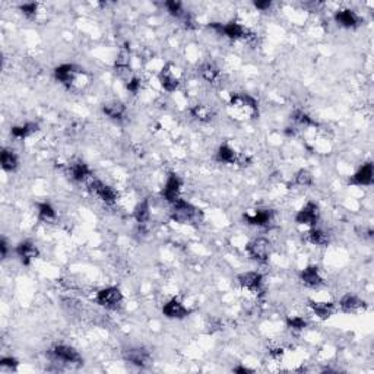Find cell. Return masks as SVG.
I'll return each instance as SVG.
<instances>
[{
    "instance_id": "obj_25",
    "label": "cell",
    "mask_w": 374,
    "mask_h": 374,
    "mask_svg": "<svg viewBox=\"0 0 374 374\" xmlns=\"http://www.w3.org/2000/svg\"><path fill=\"white\" fill-rule=\"evenodd\" d=\"M133 216H135V220L138 222H140V224H143V222H146L149 220V200H148V199L142 200L139 205L135 208Z\"/></svg>"
},
{
    "instance_id": "obj_41",
    "label": "cell",
    "mask_w": 374,
    "mask_h": 374,
    "mask_svg": "<svg viewBox=\"0 0 374 374\" xmlns=\"http://www.w3.org/2000/svg\"><path fill=\"white\" fill-rule=\"evenodd\" d=\"M234 373H253V370L245 368V367H237V368H234Z\"/></svg>"
},
{
    "instance_id": "obj_12",
    "label": "cell",
    "mask_w": 374,
    "mask_h": 374,
    "mask_svg": "<svg viewBox=\"0 0 374 374\" xmlns=\"http://www.w3.org/2000/svg\"><path fill=\"white\" fill-rule=\"evenodd\" d=\"M180 187H181V180L178 178V175L170 174L167 183H165V187L163 189V198L170 203H174L178 199Z\"/></svg>"
},
{
    "instance_id": "obj_22",
    "label": "cell",
    "mask_w": 374,
    "mask_h": 374,
    "mask_svg": "<svg viewBox=\"0 0 374 374\" xmlns=\"http://www.w3.org/2000/svg\"><path fill=\"white\" fill-rule=\"evenodd\" d=\"M0 164H2V168L5 171H13L16 170L18 167V157L13 151L9 149H3L0 153Z\"/></svg>"
},
{
    "instance_id": "obj_9",
    "label": "cell",
    "mask_w": 374,
    "mask_h": 374,
    "mask_svg": "<svg viewBox=\"0 0 374 374\" xmlns=\"http://www.w3.org/2000/svg\"><path fill=\"white\" fill-rule=\"evenodd\" d=\"M89 189H91V192H92L94 195H97L103 202L108 203V205L116 203L117 198H118V193H117L113 187L107 186V184H104L100 180H94L92 183L89 184Z\"/></svg>"
},
{
    "instance_id": "obj_34",
    "label": "cell",
    "mask_w": 374,
    "mask_h": 374,
    "mask_svg": "<svg viewBox=\"0 0 374 374\" xmlns=\"http://www.w3.org/2000/svg\"><path fill=\"white\" fill-rule=\"evenodd\" d=\"M292 120L297 123V124H301V126H313L315 124V121L310 118L308 114H305L304 111H295L294 114H292Z\"/></svg>"
},
{
    "instance_id": "obj_39",
    "label": "cell",
    "mask_w": 374,
    "mask_h": 374,
    "mask_svg": "<svg viewBox=\"0 0 374 374\" xmlns=\"http://www.w3.org/2000/svg\"><path fill=\"white\" fill-rule=\"evenodd\" d=\"M270 5H272V2H269V0H266V2H255V6L260 11H266V9L270 8Z\"/></svg>"
},
{
    "instance_id": "obj_14",
    "label": "cell",
    "mask_w": 374,
    "mask_h": 374,
    "mask_svg": "<svg viewBox=\"0 0 374 374\" xmlns=\"http://www.w3.org/2000/svg\"><path fill=\"white\" fill-rule=\"evenodd\" d=\"M238 282L245 288L252 290L253 292H259L262 291L263 276L260 273H257V272H245V273L238 276Z\"/></svg>"
},
{
    "instance_id": "obj_26",
    "label": "cell",
    "mask_w": 374,
    "mask_h": 374,
    "mask_svg": "<svg viewBox=\"0 0 374 374\" xmlns=\"http://www.w3.org/2000/svg\"><path fill=\"white\" fill-rule=\"evenodd\" d=\"M38 130V126L35 124V123H26V124H23V126H15V128H12V135L15 136V138H19V139H23V138H28V136H31L34 132Z\"/></svg>"
},
{
    "instance_id": "obj_7",
    "label": "cell",
    "mask_w": 374,
    "mask_h": 374,
    "mask_svg": "<svg viewBox=\"0 0 374 374\" xmlns=\"http://www.w3.org/2000/svg\"><path fill=\"white\" fill-rule=\"evenodd\" d=\"M124 360L130 364H133V365H136V367L146 368L151 362V354L143 347L129 348V350L124 351Z\"/></svg>"
},
{
    "instance_id": "obj_33",
    "label": "cell",
    "mask_w": 374,
    "mask_h": 374,
    "mask_svg": "<svg viewBox=\"0 0 374 374\" xmlns=\"http://www.w3.org/2000/svg\"><path fill=\"white\" fill-rule=\"evenodd\" d=\"M165 8L168 9V12L175 16V18H186V12L183 11V6H181V3L180 2H165Z\"/></svg>"
},
{
    "instance_id": "obj_42",
    "label": "cell",
    "mask_w": 374,
    "mask_h": 374,
    "mask_svg": "<svg viewBox=\"0 0 374 374\" xmlns=\"http://www.w3.org/2000/svg\"><path fill=\"white\" fill-rule=\"evenodd\" d=\"M270 355H272V357H280V355H282V350L272 351V352H270Z\"/></svg>"
},
{
    "instance_id": "obj_32",
    "label": "cell",
    "mask_w": 374,
    "mask_h": 374,
    "mask_svg": "<svg viewBox=\"0 0 374 374\" xmlns=\"http://www.w3.org/2000/svg\"><path fill=\"white\" fill-rule=\"evenodd\" d=\"M294 183H295L297 186H301V187L310 186V184L313 183V175H311L310 171H307V170H300V171L295 174Z\"/></svg>"
},
{
    "instance_id": "obj_15",
    "label": "cell",
    "mask_w": 374,
    "mask_h": 374,
    "mask_svg": "<svg viewBox=\"0 0 374 374\" xmlns=\"http://www.w3.org/2000/svg\"><path fill=\"white\" fill-rule=\"evenodd\" d=\"M339 305L345 313H357V311H361L367 307L364 300H361L357 295H351V294H347L345 297H342Z\"/></svg>"
},
{
    "instance_id": "obj_21",
    "label": "cell",
    "mask_w": 374,
    "mask_h": 374,
    "mask_svg": "<svg viewBox=\"0 0 374 374\" xmlns=\"http://www.w3.org/2000/svg\"><path fill=\"white\" fill-rule=\"evenodd\" d=\"M69 174L72 177V180H75V181H83L88 175L91 174V170H89V167L85 163H73L70 164Z\"/></svg>"
},
{
    "instance_id": "obj_37",
    "label": "cell",
    "mask_w": 374,
    "mask_h": 374,
    "mask_svg": "<svg viewBox=\"0 0 374 374\" xmlns=\"http://www.w3.org/2000/svg\"><path fill=\"white\" fill-rule=\"evenodd\" d=\"M18 364H19V362H18V360H15V358H11V357H9V358H2V360H0V365H2V367L11 368V370H15V368L18 367Z\"/></svg>"
},
{
    "instance_id": "obj_4",
    "label": "cell",
    "mask_w": 374,
    "mask_h": 374,
    "mask_svg": "<svg viewBox=\"0 0 374 374\" xmlns=\"http://www.w3.org/2000/svg\"><path fill=\"white\" fill-rule=\"evenodd\" d=\"M79 75H85V69H82L81 66H76V65H61L54 70V76L58 82H61L63 85L66 86H73V83L76 82V78Z\"/></svg>"
},
{
    "instance_id": "obj_30",
    "label": "cell",
    "mask_w": 374,
    "mask_h": 374,
    "mask_svg": "<svg viewBox=\"0 0 374 374\" xmlns=\"http://www.w3.org/2000/svg\"><path fill=\"white\" fill-rule=\"evenodd\" d=\"M190 113H192V116L200 120V121H209L212 118V113L206 105H196L190 110Z\"/></svg>"
},
{
    "instance_id": "obj_2",
    "label": "cell",
    "mask_w": 374,
    "mask_h": 374,
    "mask_svg": "<svg viewBox=\"0 0 374 374\" xmlns=\"http://www.w3.org/2000/svg\"><path fill=\"white\" fill-rule=\"evenodd\" d=\"M230 108L234 110V113H238L243 118H245L244 108L247 113H250V116L255 117L257 114V101L253 97H250V95L237 94V95L231 97Z\"/></svg>"
},
{
    "instance_id": "obj_19",
    "label": "cell",
    "mask_w": 374,
    "mask_h": 374,
    "mask_svg": "<svg viewBox=\"0 0 374 374\" xmlns=\"http://www.w3.org/2000/svg\"><path fill=\"white\" fill-rule=\"evenodd\" d=\"M158 79H160L161 86H163L167 92H173V91H175V89L178 88V83H180L178 79L173 75V72L168 69V66H165V68L161 70V73L158 75Z\"/></svg>"
},
{
    "instance_id": "obj_24",
    "label": "cell",
    "mask_w": 374,
    "mask_h": 374,
    "mask_svg": "<svg viewBox=\"0 0 374 374\" xmlns=\"http://www.w3.org/2000/svg\"><path fill=\"white\" fill-rule=\"evenodd\" d=\"M310 305H311L315 315L319 316L322 320L329 319L330 316L333 315V311H335V305L332 303H315V301H311Z\"/></svg>"
},
{
    "instance_id": "obj_40",
    "label": "cell",
    "mask_w": 374,
    "mask_h": 374,
    "mask_svg": "<svg viewBox=\"0 0 374 374\" xmlns=\"http://www.w3.org/2000/svg\"><path fill=\"white\" fill-rule=\"evenodd\" d=\"M0 250H2V257L5 259V257H6V253H8V244H6L5 240L0 241Z\"/></svg>"
},
{
    "instance_id": "obj_3",
    "label": "cell",
    "mask_w": 374,
    "mask_h": 374,
    "mask_svg": "<svg viewBox=\"0 0 374 374\" xmlns=\"http://www.w3.org/2000/svg\"><path fill=\"white\" fill-rule=\"evenodd\" d=\"M95 301L105 308L116 310L117 307H120V304L123 303V294L117 287H108L97 294Z\"/></svg>"
},
{
    "instance_id": "obj_10",
    "label": "cell",
    "mask_w": 374,
    "mask_h": 374,
    "mask_svg": "<svg viewBox=\"0 0 374 374\" xmlns=\"http://www.w3.org/2000/svg\"><path fill=\"white\" fill-rule=\"evenodd\" d=\"M374 181V167L371 163H367L350 178L352 186H371Z\"/></svg>"
},
{
    "instance_id": "obj_28",
    "label": "cell",
    "mask_w": 374,
    "mask_h": 374,
    "mask_svg": "<svg viewBox=\"0 0 374 374\" xmlns=\"http://www.w3.org/2000/svg\"><path fill=\"white\" fill-rule=\"evenodd\" d=\"M200 75L205 81L213 82L220 75V69L213 63H205L200 66Z\"/></svg>"
},
{
    "instance_id": "obj_29",
    "label": "cell",
    "mask_w": 374,
    "mask_h": 374,
    "mask_svg": "<svg viewBox=\"0 0 374 374\" xmlns=\"http://www.w3.org/2000/svg\"><path fill=\"white\" fill-rule=\"evenodd\" d=\"M38 216L41 221H54L56 220V210L50 203H41L38 206Z\"/></svg>"
},
{
    "instance_id": "obj_20",
    "label": "cell",
    "mask_w": 374,
    "mask_h": 374,
    "mask_svg": "<svg viewBox=\"0 0 374 374\" xmlns=\"http://www.w3.org/2000/svg\"><path fill=\"white\" fill-rule=\"evenodd\" d=\"M300 276H301V280H303L307 287H319V285L323 284L317 266H308V268H305L301 272Z\"/></svg>"
},
{
    "instance_id": "obj_23",
    "label": "cell",
    "mask_w": 374,
    "mask_h": 374,
    "mask_svg": "<svg viewBox=\"0 0 374 374\" xmlns=\"http://www.w3.org/2000/svg\"><path fill=\"white\" fill-rule=\"evenodd\" d=\"M216 158H218V161H222V163L241 164V158H243V157H241V158H238V157H237V153H235V151L231 149L228 145H222V146H220V149H218Z\"/></svg>"
},
{
    "instance_id": "obj_35",
    "label": "cell",
    "mask_w": 374,
    "mask_h": 374,
    "mask_svg": "<svg viewBox=\"0 0 374 374\" xmlns=\"http://www.w3.org/2000/svg\"><path fill=\"white\" fill-rule=\"evenodd\" d=\"M287 326L292 329V330H303L304 327L307 326V322L304 320L303 317H298V316L288 317L287 319Z\"/></svg>"
},
{
    "instance_id": "obj_8",
    "label": "cell",
    "mask_w": 374,
    "mask_h": 374,
    "mask_svg": "<svg viewBox=\"0 0 374 374\" xmlns=\"http://www.w3.org/2000/svg\"><path fill=\"white\" fill-rule=\"evenodd\" d=\"M209 28L215 29V31H218L220 34L227 35L228 38H233V40L245 38V37H247V33H248L243 25H240V23L237 22H230L225 23V25H222V23L218 22H212L209 23Z\"/></svg>"
},
{
    "instance_id": "obj_27",
    "label": "cell",
    "mask_w": 374,
    "mask_h": 374,
    "mask_svg": "<svg viewBox=\"0 0 374 374\" xmlns=\"http://www.w3.org/2000/svg\"><path fill=\"white\" fill-rule=\"evenodd\" d=\"M103 111L111 118H121L126 113V107L121 103H111V104H105L103 107Z\"/></svg>"
},
{
    "instance_id": "obj_18",
    "label": "cell",
    "mask_w": 374,
    "mask_h": 374,
    "mask_svg": "<svg viewBox=\"0 0 374 374\" xmlns=\"http://www.w3.org/2000/svg\"><path fill=\"white\" fill-rule=\"evenodd\" d=\"M16 253H18V256L21 257L23 265H29L31 260L38 256V250H37V247L31 241H23V243H21V244L16 247Z\"/></svg>"
},
{
    "instance_id": "obj_6",
    "label": "cell",
    "mask_w": 374,
    "mask_h": 374,
    "mask_svg": "<svg viewBox=\"0 0 374 374\" xmlns=\"http://www.w3.org/2000/svg\"><path fill=\"white\" fill-rule=\"evenodd\" d=\"M50 355L56 360V361L66 362V364H82V357L79 352L68 347V345H56L50 350Z\"/></svg>"
},
{
    "instance_id": "obj_17",
    "label": "cell",
    "mask_w": 374,
    "mask_h": 374,
    "mask_svg": "<svg viewBox=\"0 0 374 374\" xmlns=\"http://www.w3.org/2000/svg\"><path fill=\"white\" fill-rule=\"evenodd\" d=\"M335 19L336 22L344 26V28H355L358 23H360V18L358 15L351 9H344V11H339L335 15Z\"/></svg>"
},
{
    "instance_id": "obj_11",
    "label": "cell",
    "mask_w": 374,
    "mask_h": 374,
    "mask_svg": "<svg viewBox=\"0 0 374 374\" xmlns=\"http://www.w3.org/2000/svg\"><path fill=\"white\" fill-rule=\"evenodd\" d=\"M319 220V206L315 202H308L303 209L298 210V213L295 215V222L301 224V225H316V222Z\"/></svg>"
},
{
    "instance_id": "obj_38",
    "label": "cell",
    "mask_w": 374,
    "mask_h": 374,
    "mask_svg": "<svg viewBox=\"0 0 374 374\" xmlns=\"http://www.w3.org/2000/svg\"><path fill=\"white\" fill-rule=\"evenodd\" d=\"M139 86H140V81L138 79V78H133V79L128 83V89L130 91V92H133V94L138 92Z\"/></svg>"
},
{
    "instance_id": "obj_1",
    "label": "cell",
    "mask_w": 374,
    "mask_h": 374,
    "mask_svg": "<svg viewBox=\"0 0 374 374\" xmlns=\"http://www.w3.org/2000/svg\"><path fill=\"white\" fill-rule=\"evenodd\" d=\"M173 212H171V218L175 222L180 224H192V222H199L202 218V212L195 208L193 205H190L189 202L183 200V199H177L173 203Z\"/></svg>"
},
{
    "instance_id": "obj_31",
    "label": "cell",
    "mask_w": 374,
    "mask_h": 374,
    "mask_svg": "<svg viewBox=\"0 0 374 374\" xmlns=\"http://www.w3.org/2000/svg\"><path fill=\"white\" fill-rule=\"evenodd\" d=\"M308 240L316 245H326L329 243V237L326 233H323L322 230H317L313 228L310 233H308Z\"/></svg>"
},
{
    "instance_id": "obj_13",
    "label": "cell",
    "mask_w": 374,
    "mask_h": 374,
    "mask_svg": "<svg viewBox=\"0 0 374 374\" xmlns=\"http://www.w3.org/2000/svg\"><path fill=\"white\" fill-rule=\"evenodd\" d=\"M244 221H247L250 225H257V227H265L273 221V210L270 209H257L255 210L253 215L245 213Z\"/></svg>"
},
{
    "instance_id": "obj_5",
    "label": "cell",
    "mask_w": 374,
    "mask_h": 374,
    "mask_svg": "<svg viewBox=\"0 0 374 374\" xmlns=\"http://www.w3.org/2000/svg\"><path fill=\"white\" fill-rule=\"evenodd\" d=\"M272 247L266 238H256L253 241H250L247 245V253L250 255L252 259H255L260 263L268 262L269 256H270Z\"/></svg>"
},
{
    "instance_id": "obj_16",
    "label": "cell",
    "mask_w": 374,
    "mask_h": 374,
    "mask_svg": "<svg viewBox=\"0 0 374 374\" xmlns=\"http://www.w3.org/2000/svg\"><path fill=\"white\" fill-rule=\"evenodd\" d=\"M163 313L170 319H184L190 311L178 300L173 298L167 304H164Z\"/></svg>"
},
{
    "instance_id": "obj_36",
    "label": "cell",
    "mask_w": 374,
    "mask_h": 374,
    "mask_svg": "<svg viewBox=\"0 0 374 374\" xmlns=\"http://www.w3.org/2000/svg\"><path fill=\"white\" fill-rule=\"evenodd\" d=\"M37 8H38V5H37L35 2L21 5V11H22L23 15H26V16H34L35 12H37Z\"/></svg>"
}]
</instances>
